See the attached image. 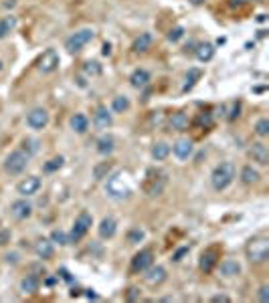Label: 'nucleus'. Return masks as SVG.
Returning <instances> with one entry per match:
<instances>
[{"label":"nucleus","instance_id":"1","mask_svg":"<svg viewBox=\"0 0 269 303\" xmlns=\"http://www.w3.org/2000/svg\"><path fill=\"white\" fill-rule=\"evenodd\" d=\"M105 192L115 200H124L132 196V184L128 182V176L124 172H115L112 176H107Z\"/></svg>","mask_w":269,"mask_h":303},{"label":"nucleus","instance_id":"2","mask_svg":"<svg viewBox=\"0 0 269 303\" xmlns=\"http://www.w3.org/2000/svg\"><path fill=\"white\" fill-rule=\"evenodd\" d=\"M166 184H168V174L160 168H150L146 172V180H144L142 188L148 196H160L164 192Z\"/></svg>","mask_w":269,"mask_h":303},{"label":"nucleus","instance_id":"3","mask_svg":"<svg viewBox=\"0 0 269 303\" xmlns=\"http://www.w3.org/2000/svg\"><path fill=\"white\" fill-rule=\"evenodd\" d=\"M245 255L251 263H265L269 259V239L267 237H253L247 246H245Z\"/></svg>","mask_w":269,"mask_h":303},{"label":"nucleus","instance_id":"4","mask_svg":"<svg viewBox=\"0 0 269 303\" xmlns=\"http://www.w3.org/2000/svg\"><path fill=\"white\" fill-rule=\"evenodd\" d=\"M233 178H235V166L231 162H221L211 174V184L214 190L221 192L233 182Z\"/></svg>","mask_w":269,"mask_h":303},{"label":"nucleus","instance_id":"5","mask_svg":"<svg viewBox=\"0 0 269 303\" xmlns=\"http://www.w3.org/2000/svg\"><path fill=\"white\" fill-rule=\"evenodd\" d=\"M29 160H31V156L26 154L24 150H15V152H10V156L6 158L4 170L8 174H12V176H17V174L24 172V168L29 166Z\"/></svg>","mask_w":269,"mask_h":303},{"label":"nucleus","instance_id":"6","mask_svg":"<svg viewBox=\"0 0 269 303\" xmlns=\"http://www.w3.org/2000/svg\"><path fill=\"white\" fill-rule=\"evenodd\" d=\"M93 225V218L89 212H81L77 218H75V223H73V228H71V235H69V243H79L85 235H87V230L91 228Z\"/></svg>","mask_w":269,"mask_h":303},{"label":"nucleus","instance_id":"7","mask_svg":"<svg viewBox=\"0 0 269 303\" xmlns=\"http://www.w3.org/2000/svg\"><path fill=\"white\" fill-rule=\"evenodd\" d=\"M93 33L91 29H81V31H77V33H73L69 38L65 40V49L69 51V53H77V51H81L89 40L93 38Z\"/></svg>","mask_w":269,"mask_h":303},{"label":"nucleus","instance_id":"8","mask_svg":"<svg viewBox=\"0 0 269 303\" xmlns=\"http://www.w3.org/2000/svg\"><path fill=\"white\" fill-rule=\"evenodd\" d=\"M37 67H38V71L45 73V75L47 73H53L59 67V55H57V51L55 49H47L41 57H38Z\"/></svg>","mask_w":269,"mask_h":303},{"label":"nucleus","instance_id":"9","mask_svg":"<svg viewBox=\"0 0 269 303\" xmlns=\"http://www.w3.org/2000/svg\"><path fill=\"white\" fill-rule=\"evenodd\" d=\"M152 261H154V253H152L150 249H142L140 253L134 255L130 271H132V273H144L148 267L152 265Z\"/></svg>","mask_w":269,"mask_h":303},{"label":"nucleus","instance_id":"10","mask_svg":"<svg viewBox=\"0 0 269 303\" xmlns=\"http://www.w3.org/2000/svg\"><path fill=\"white\" fill-rule=\"evenodd\" d=\"M49 123V114L45 112L43 107H37L33 112L26 115V126L33 128V130H43Z\"/></svg>","mask_w":269,"mask_h":303},{"label":"nucleus","instance_id":"11","mask_svg":"<svg viewBox=\"0 0 269 303\" xmlns=\"http://www.w3.org/2000/svg\"><path fill=\"white\" fill-rule=\"evenodd\" d=\"M219 263V249L217 246H211V249H207L203 255H200V271H205V273H211L214 267H217Z\"/></svg>","mask_w":269,"mask_h":303},{"label":"nucleus","instance_id":"12","mask_svg":"<svg viewBox=\"0 0 269 303\" xmlns=\"http://www.w3.org/2000/svg\"><path fill=\"white\" fill-rule=\"evenodd\" d=\"M249 158H251L253 162H257L259 166H267V164H269V150H267V146H265L263 142L251 144V148H249Z\"/></svg>","mask_w":269,"mask_h":303},{"label":"nucleus","instance_id":"13","mask_svg":"<svg viewBox=\"0 0 269 303\" xmlns=\"http://www.w3.org/2000/svg\"><path fill=\"white\" fill-rule=\"evenodd\" d=\"M144 273H146V275H144V281H146L148 285H152V287H156V285H160V283L166 281V269L160 267V265H156V267L150 265Z\"/></svg>","mask_w":269,"mask_h":303},{"label":"nucleus","instance_id":"14","mask_svg":"<svg viewBox=\"0 0 269 303\" xmlns=\"http://www.w3.org/2000/svg\"><path fill=\"white\" fill-rule=\"evenodd\" d=\"M38 188H41V178H38V176L24 178V180L19 182V186H17V190H19L20 196H33V194H37Z\"/></svg>","mask_w":269,"mask_h":303},{"label":"nucleus","instance_id":"15","mask_svg":"<svg viewBox=\"0 0 269 303\" xmlns=\"http://www.w3.org/2000/svg\"><path fill=\"white\" fill-rule=\"evenodd\" d=\"M10 214L15 216L17 220H24L33 214V204L26 202V200H17L10 204Z\"/></svg>","mask_w":269,"mask_h":303},{"label":"nucleus","instance_id":"16","mask_svg":"<svg viewBox=\"0 0 269 303\" xmlns=\"http://www.w3.org/2000/svg\"><path fill=\"white\" fill-rule=\"evenodd\" d=\"M192 142L191 140H186V137H182V140H176L172 146V152H174V156H176L178 160H188L192 156Z\"/></svg>","mask_w":269,"mask_h":303},{"label":"nucleus","instance_id":"17","mask_svg":"<svg viewBox=\"0 0 269 303\" xmlns=\"http://www.w3.org/2000/svg\"><path fill=\"white\" fill-rule=\"evenodd\" d=\"M93 123H96V128L97 130H107L112 126V114H110V109L107 107H97L96 109V115H93Z\"/></svg>","mask_w":269,"mask_h":303},{"label":"nucleus","instance_id":"18","mask_svg":"<svg viewBox=\"0 0 269 303\" xmlns=\"http://www.w3.org/2000/svg\"><path fill=\"white\" fill-rule=\"evenodd\" d=\"M115 230H117V223H115L114 216H105L99 223V228H97L101 239H112L115 235Z\"/></svg>","mask_w":269,"mask_h":303},{"label":"nucleus","instance_id":"19","mask_svg":"<svg viewBox=\"0 0 269 303\" xmlns=\"http://www.w3.org/2000/svg\"><path fill=\"white\" fill-rule=\"evenodd\" d=\"M38 287H41V279L37 277V275H26V277H22L20 281V291L24 295H31V293H37L38 291Z\"/></svg>","mask_w":269,"mask_h":303},{"label":"nucleus","instance_id":"20","mask_svg":"<svg viewBox=\"0 0 269 303\" xmlns=\"http://www.w3.org/2000/svg\"><path fill=\"white\" fill-rule=\"evenodd\" d=\"M130 83H132V87L142 89V87H146L148 83H150V73H148L146 69H136V71L130 75Z\"/></svg>","mask_w":269,"mask_h":303},{"label":"nucleus","instance_id":"21","mask_svg":"<svg viewBox=\"0 0 269 303\" xmlns=\"http://www.w3.org/2000/svg\"><path fill=\"white\" fill-rule=\"evenodd\" d=\"M219 271H221L223 277H237V275L241 273V265L235 259H225L221 263V267H219Z\"/></svg>","mask_w":269,"mask_h":303},{"label":"nucleus","instance_id":"22","mask_svg":"<svg viewBox=\"0 0 269 303\" xmlns=\"http://www.w3.org/2000/svg\"><path fill=\"white\" fill-rule=\"evenodd\" d=\"M203 77V71L200 69H196V67H192V69H188V73H186V77H184V85H182V93H188L194 85H196V81Z\"/></svg>","mask_w":269,"mask_h":303},{"label":"nucleus","instance_id":"23","mask_svg":"<svg viewBox=\"0 0 269 303\" xmlns=\"http://www.w3.org/2000/svg\"><path fill=\"white\" fill-rule=\"evenodd\" d=\"M150 47H152V35H150V33H142L136 40H134L132 51H134V53H146Z\"/></svg>","mask_w":269,"mask_h":303},{"label":"nucleus","instance_id":"24","mask_svg":"<svg viewBox=\"0 0 269 303\" xmlns=\"http://www.w3.org/2000/svg\"><path fill=\"white\" fill-rule=\"evenodd\" d=\"M170 128L174 132H184L188 130V115L184 112H176V114H172L170 117Z\"/></svg>","mask_w":269,"mask_h":303},{"label":"nucleus","instance_id":"25","mask_svg":"<svg viewBox=\"0 0 269 303\" xmlns=\"http://www.w3.org/2000/svg\"><path fill=\"white\" fill-rule=\"evenodd\" d=\"M35 253L38 259H51L53 257V243L47 239H41L35 245Z\"/></svg>","mask_w":269,"mask_h":303},{"label":"nucleus","instance_id":"26","mask_svg":"<svg viewBox=\"0 0 269 303\" xmlns=\"http://www.w3.org/2000/svg\"><path fill=\"white\" fill-rule=\"evenodd\" d=\"M89 128V119L83 115V114H75L71 117V130L77 132V133H85Z\"/></svg>","mask_w":269,"mask_h":303},{"label":"nucleus","instance_id":"27","mask_svg":"<svg viewBox=\"0 0 269 303\" xmlns=\"http://www.w3.org/2000/svg\"><path fill=\"white\" fill-rule=\"evenodd\" d=\"M212 57H214V47H212L211 43H203V45L196 47V59H198V61L207 63V61H211Z\"/></svg>","mask_w":269,"mask_h":303},{"label":"nucleus","instance_id":"28","mask_svg":"<svg viewBox=\"0 0 269 303\" xmlns=\"http://www.w3.org/2000/svg\"><path fill=\"white\" fill-rule=\"evenodd\" d=\"M168 154H170V146H168L166 142H158V144H154V148H152V158H154L156 162L166 160Z\"/></svg>","mask_w":269,"mask_h":303},{"label":"nucleus","instance_id":"29","mask_svg":"<svg viewBox=\"0 0 269 303\" xmlns=\"http://www.w3.org/2000/svg\"><path fill=\"white\" fill-rule=\"evenodd\" d=\"M114 137L112 135H101L99 140H97V152L101 156H107V154H112L114 152Z\"/></svg>","mask_w":269,"mask_h":303},{"label":"nucleus","instance_id":"30","mask_svg":"<svg viewBox=\"0 0 269 303\" xmlns=\"http://www.w3.org/2000/svg\"><path fill=\"white\" fill-rule=\"evenodd\" d=\"M259 178H261L259 172L253 166H245L241 170V180H243V184H255V182H259Z\"/></svg>","mask_w":269,"mask_h":303},{"label":"nucleus","instance_id":"31","mask_svg":"<svg viewBox=\"0 0 269 303\" xmlns=\"http://www.w3.org/2000/svg\"><path fill=\"white\" fill-rule=\"evenodd\" d=\"M17 26V17H4L0 20V38H4L10 31H15Z\"/></svg>","mask_w":269,"mask_h":303},{"label":"nucleus","instance_id":"32","mask_svg":"<svg viewBox=\"0 0 269 303\" xmlns=\"http://www.w3.org/2000/svg\"><path fill=\"white\" fill-rule=\"evenodd\" d=\"M110 172H112V162H101L93 168V178L96 180H103V178L110 176Z\"/></svg>","mask_w":269,"mask_h":303},{"label":"nucleus","instance_id":"33","mask_svg":"<svg viewBox=\"0 0 269 303\" xmlns=\"http://www.w3.org/2000/svg\"><path fill=\"white\" fill-rule=\"evenodd\" d=\"M128 107H130V99H128V97H124V95H117V97H114L112 109H114L115 114H124Z\"/></svg>","mask_w":269,"mask_h":303},{"label":"nucleus","instance_id":"34","mask_svg":"<svg viewBox=\"0 0 269 303\" xmlns=\"http://www.w3.org/2000/svg\"><path fill=\"white\" fill-rule=\"evenodd\" d=\"M51 243H57V245L65 246V245H69V235H65L63 230H53L51 232Z\"/></svg>","mask_w":269,"mask_h":303},{"label":"nucleus","instance_id":"35","mask_svg":"<svg viewBox=\"0 0 269 303\" xmlns=\"http://www.w3.org/2000/svg\"><path fill=\"white\" fill-rule=\"evenodd\" d=\"M255 133L259 137H265L269 133V119L267 117H261L257 123H255Z\"/></svg>","mask_w":269,"mask_h":303},{"label":"nucleus","instance_id":"36","mask_svg":"<svg viewBox=\"0 0 269 303\" xmlns=\"http://www.w3.org/2000/svg\"><path fill=\"white\" fill-rule=\"evenodd\" d=\"M63 162H65V160H63V156H57V158L49 160L43 168H45V172H55V170H59V168L63 166Z\"/></svg>","mask_w":269,"mask_h":303},{"label":"nucleus","instance_id":"37","mask_svg":"<svg viewBox=\"0 0 269 303\" xmlns=\"http://www.w3.org/2000/svg\"><path fill=\"white\" fill-rule=\"evenodd\" d=\"M83 71H85L87 75H101V65L96 63V61H87V63L83 65Z\"/></svg>","mask_w":269,"mask_h":303},{"label":"nucleus","instance_id":"38","mask_svg":"<svg viewBox=\"0 0 269 303\" xmlns=\"http://www.w3.org/2000/svg\"><path fill=\"white\" fill-rule=\"evenodd\" d=\"M22 146H24V152L29 156H33V154H37V152H38V142L37 140H31V137H26V140L22 142Z\"/></svg>","mask_w":269,"mask_h":303},{"label":"nucleus","instance_id":"39","mask_svg":"<svg viewBox=\"0 0 269 303\" xmlns=\"http://www.w3.org/2000/svg\"><path fill=\"white\" fill-rule=\"evenodd\" d=\"M128 241H130L132 245H136V243L144 241V230H142V228H134V230H130V232H128Z\"/></svg>","mask_w":269,"mask_h":303},{"label":"nucleus","instance_id":"40","mask_svg":"<svg viewBox=\"0 0 269 303\" xmlns=\"http://www.w3.org/2000/svg\"><path fill=\"white\" fill-rule=\"evenodd\" d=\"M182 35H184V29H182V26H174V29L168 33V40H170V43H176L178 38H182Z\"/></svg>","mask_w":269,"mask_h":303},{"label":"nucleus","instance_id":"41","mask_svg":"<svg viewBox=\"0 0 269 303\" xmlns=\"http://www.w3.org/2000/svg\"><path fill=\"white\" fill-rule=\"evenodd\" d=\"M196 123H200V126H205V128H211V123H212L211 114H200V115L196 117Z\"/></svg>","mask_w":269,"mask_h":303},{"label":"nucleus","instance_id":"42","mask_svg":"<svg viewBox=\"0 0 269 303\" xmlns=\"http://www.w3.org/2000/svg\"><path fill=\"white\" fill-rule=\"evenodd\" d=\"M259 301L261 303H267L269 301V285H261L259 287Z\"/></svg>","mask_w":269,"mask_h":303},{"label":"nucleus","instance_id":"43","mask_svg":"<svg viewBox=\"0 0 269 303\" xmlns=\"http://www.w3.org/2000/svg\"><path fill=\"white\" fill-rule=\"evenodd\" d=\"M126 299H128V301H136V299H140V291H138V287H130V289H128V295H126Z\"/></svg>","mask_w":269,"mask_h":303},{"label":"nucleus","instance_id":"44","mask_svg":"<svg viewBox=\"0 0 269 303\" xmlns=\"http://www.w3.org/2000/svg\"><path fill=\"white\" fill-rule=\"evenodd\" d=\"M188 253V246H182V249H178L176 253H174L172 255V261H174V263H178V261H182V257Z\"/></svg>","mask_w":269,"mask_h":303},{"label":"nucleus","instance_id":"45","mask_svg":"<svg viewBox=\"0 0 269 303\" xmlns=\"http://www.w3.org/2000/svg\"><path fill=\"white\" fill-rule=\"evenodd\" d=\"M239 109H241V103H239V101H235V103H233V109H231V114H229V119H235V117H239Z\"/></svg>","mask_w":269,"mask_h":303},{"label":"nucleus","instance_id":"46","mask_svg":"<svg viewBox=\"0 0 269 303\" xmlns=\"http://www.w3.org/2000/svg\"><path fill=\"white\" fill-rule=\"evenodd\" d=\"M10 241V230H0V246Z\"/></svg>","mask_w":269,"mask_h":303},{"label":"nucleus","instance_id":"47","mask_svg":"<svg viewBox=\"0 0 269 303\" xmlns=\"http://www.w3.org/2000/svg\"><path fill=\"white\" fill-rule=\"evenodd\" d=\"M211 301L212 303H231V297H227V295H214Z\"/></svg>","mask_w":269,"mask_h":303},{"label":"nucleus","instance_id":"48","mask_svg":"<svg viewBox=\"0 0 269 303\" xmlns=\"http://www.w3.org/2000/svg\"><path fill=\"white\" fill-rule=\"evenodd\" d=\"M101 53H103V55H110V53H112V45H110V43H105V45H103V51H101Z\"/></svg>","mask_w":269,"mask_h":303},{"label":"nucleus","instance_id":"49","mask_svg":"<svg viewBox=\"0 0 269 303\" xmlns=\"http://www.w3.org/2000/svg\"><path fill=\"white\" fill-rule=\"evenodd\" d=\"M6 261H8V263H10V261H12V263H17V255H8Z\"/></svg>","mask_w":269,"mask_h":303},{"label":"nucleus","instance_id":"50","mask_svg":"<svg viewBox=\"0 0 269 303\" xmlns=\"http://www.w3.org/2000/svg\"><path fill=\"white\" fill-rule=\"evenodd\" d=\"M191 2H192L194 6H198V4H203V2H205V0H191Z\"/></svg>","mask_w":269,"mask_h":303},{"label":"nucleus","instance_id":"51","mask_svg":"<svg viewBox=\"0 0 269 303\" xmlns=\"http://www.w3.org/2000/svg\"><path fill=\"white\" fill-rule=\"evenodd\" d=\"M243 2H247V0H233V4H243Z\"/></svg>","mask_w":269,"mask_h":303},{"label":"nucleus","instance_id":"52","mask_svg":"<svg viewBox=\"0 0 269 303\" xmlns=\"http://www.w3.org/2000/svg\"><path fill=\"white\" fill-rule=\"evenodd\" d=\"M2 69H4V63H2V61H0V73H2Z\"/></svg>","mask_w":269,"mask_h":303}]
</instances>
